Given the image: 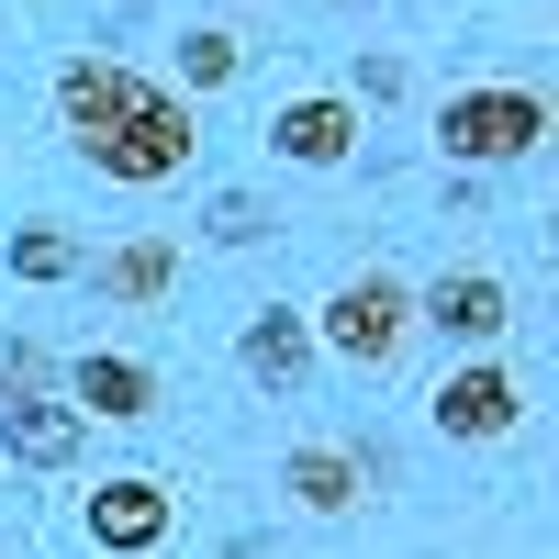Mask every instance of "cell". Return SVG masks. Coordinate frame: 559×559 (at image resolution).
Masks as SVG:
<instances>
[{"label": "cell", "instance_id": "8fae6325", "mask_svg": "<svg viewBox=\"0 0 559 559\" xmlns=\"http://www.w3.org/2000/svg\"><path fill=\"white\" fill-rule=\"evenodd\" d=\"M0 448H12L23 459V471H68V459H79V414L68 403H0Z\"/></svg>", "mask_w": 559, "mask_h": 559}, {"label": "cell", "instance_id": "277c9868", "mask_svg": "<svg viewBox=\"0 0 559 559\" xmlns=\"http://www.w3.org/2000/svg\"><path fill=\"white\" fill-rule=\"evenodd\" d=\"M526 426V381L503 358H459L448 381H437V437H459V448H503Z\"/></svg>", "mask_w": 559, "mask_h": 559}, {"label": "cell", "instance_id": "9c48e42d", "mask_svg": "<svg viewBox=\"0 0 559 559\" xmlns=\"http://www.w3.org/2000/svg\"><path fill=\"white\" fill-rule=\"evenodd\" d=\"M236 358H247V381H258V392H302V381H313V324H302L292 302H269V313L247 324V347H236Z\"/></svg>", "mask_w": 559, "mask_h": 559}, {"label": "cell", "instance_id": "2e32d148", "mask_svg": "<svg viewBox=\"0 0 559 559\" xmlns=\"http://www.w3.org/2000/svg\"><path fill=\"white\" fill-rule=\"evenodd\" d=\"M347 102H403V57H381V45H369V57H358V90H347Z\"/></svg>", "mask_w": 559, "mask_h": 559}, {"label": "cell", "instance_id": "6da1fadb", "mask_svg": "<svg viewBox=\"0 0 559 559\" xmlns=\"http://www.w3.org/2000/svg\"><path fill=\"white\" fill-rule=\"evenodd\" d=\"M57 123H68L79 168H102L112 191H157V179H179L202 157V112L123 57H68L57 68Z\"/></svg>", "mask_w": 559, "mask_h": 559}, {"label": "cell", "instance_id": "5bb4252c", "mask_svg": "<svg viewBox=\"0 0 559 559\" xmlns=\"http://www.w3.org/2000/svg\"><path fill=\"white\" fill-rule=\"evenodd\" d=\"M79 269V247L57 236V224H23V236H12V280H68Z\"/></svg>", "mask_w": 559, "mask_h": 559}, {"label": "cell", "instance_id": "8992f818", "mask_svg": "<svg viewBox=\"0 0 559 559\" xmlns=\"http://www.w3.org/2000/svg\"><path fill=\"white\" fill-rule=\"evenodd\" d=\"M414 324H437V336H459L471 358H492L503 324H515V292H503L492 269H448V280H426V292H414Z\"/></svg>", "mask_w": 559, "mask_h": 559}, {"label": "cell", "instance_id": "7c38bea8", "mask_svg": "<svg viewBox=\"0 0 559 559\" xmlns=\"http://www.w3.org/2000/svg\"><path fill=\"white\" fill-rule=\"evenodd\" d=\"M168 280H179V247H168V236H134V247H112L102 292H112V302H168Z\"/></svg>", "mask_w": 559, "mask_h": 559}, {"label": "cell", "instance_id": "30bf717a", "mask_svg": "<svg viewBox=\"0 0 559 559\" xmlns=\"http://www.w3.org/2000/svg\"><path fill=\"white\" fill-rule=\"evenodd\" d=\"M280 481H292L302 515H347V503L369 492V459H358V448H336V437H313V448H292V471H280Z\"/></svg>", "mask_w": 559, "mask_h": 559}, {"label": "cell", "instance_id": "9a60e30c", "mask_svg": "<svg viewBox=\"0 0 559 559\" xmlns=\"http://www.w3.org/2000/svg\"><path fill=\"white\" fill-rule=\"evenodd\" d=\"M45 381H57V358H45L34 336H0V403H34Z\"/></svg>", "mask_w": 559, "mask_h": 559}, {"label": "cell", "instance_id": "ba28073f", "mask_svg": "<svg viewBox=\"0 0 559 559\" xmlns=\"http://www.w3.org/2000/svg\"><path fill=\"white\" fill-rule=\"evenodd\" d=\"M90 537H102V548H157L168 537V481H146V471H123V481H102V492H90Z\"/></svg>", "mask_w": 559, "mask_h": 559}, {"label": "cell", "instance_id": "52a82bcc", "mask_svg": "<svg viewBox=\"0 0 559 559\" xmlns=\"http://www.w3.org/2000/svg\"><path fill=\"white\" fill-rule=\"evenodd\" d=\"M68 414L90 426V414H112V426H146L157 414V369L146 358H112V347H90V358H68Z\"/></svg>", "mask_w": 559, "mask_h": 559}, {"label": "cell", "instance_id": "3957f363", "mask_svg": "<svg viewBox=\"0 0 559 559\" xmlns=\"http://www.w3.org/2000/svg\"><path fill=\"white\" fill-rule=\"evenodd\" d=\"M313 347L347 358V369H392V358L414 347V280H392V269L336 280V292H324V313H313Z\"/></svg>", "mask_w": 559, "mask_h": 559}, {"label": "cell", "instance_id": "7a4b0ae2", "mask_svg": "<svg viewBox=\"0 0 559 559\" xmlns=\"http://www.w3.org/2000/svg\"><path fill=\"white\" fill-rule=\"evenodd\" d=\"M548 134H559V112H548V90H526V79H471V90L437 102V146L459 168H515V157L548 146Z\"/></svg>", "mask_w": 559, "mask_h": 559}, {"label": "cell", "instance_id": "4fadbf2b", "mask_svg": "<svg viewBox=\"0 0 559 559\" xmlns=\"http://www.w3.org/2000/svg\"><path fill=\"white\" fill-rule=\"evenodd\" d=\"M236 79H247V45H236V34H213V23L179 34V102H191V90L213 102V90H236Z\"/></svg>", "mask_w": 559, "mask_h": 559}, {"label": "cell", "instance_id": "5b68a950", "mask_svg": "<svg viewBox=\"0 0 559 559\" xmlns=\"http://www.w3.org/2000/svg\"><path fill=\"white\" fill-rule=\"evenodd\" d=\"M269 157L280 168H347L358 157V102L347 90H280L269 102Z\"/></svg>", "mask_w": 559, "mask_h": 559}, {"label": "cell", "instance_id": "e0dca14e", "mask_svg": "<svg viewBox=\"0 0 559 559\" xmlns=\"http://www.w3.org/2000/svg\"><path fill=\"white\" fill-rule=\"evenodd\" d=\"M213 236H224V247H247V236H258V202H247V191H224V202H213Z\"/></svg>", "mask_w": 559, "mask_h": 559}]
</instances>
